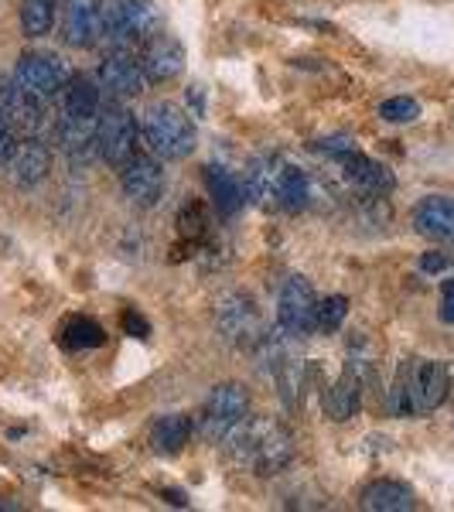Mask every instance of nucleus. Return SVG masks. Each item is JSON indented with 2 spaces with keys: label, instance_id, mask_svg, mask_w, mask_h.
I'll list each match as a JSON object with an SVG mask.
<instances>
[{
  "label": "nucleus",
  "instance_id": "obj_2",
  "mask_svg": "<svg viewBox=\"0 0 454 512\" xmlns=\"http://www.w3.org/2000/svg\"><path fill=\"white\" fill-rule=\"evenodd\" d=\"M140 134H144L147 147L164 161H181L195 151V123L181 106L175 103H151L140 120Z\"/></svg>",
  "mask_w": 454,
  "mask_h": 512
},
{
  "label": "nucleus",
  "instance_id": "obj_32",
  "mask_svg": "<svg viewBox=\"0 0 454 512\" xmlns=\"http://www.w3.org/2000/svg\"><path fill=\"white\" fill-rule=\"evenodd\" d=\"M123 332H127V335H137V338H147V335H151V325H147L140 311L130 308L127 315H123Z\"/></svg>",
  "mask_w": 454,
  "mask_h": 512
},
{
  "label": "nucleus",
  "instance_id": "obj_13",
  "mask_svg": "<svg viewBox=\"0 0 454 512\" xmlns=\"http://www.w3.org/2000/svg\"><path fill=\"white\" fill-rule=\"evenodd\" d=\"M103 0H65L62 4V38L72 48H93L103 38Z\"/></svg>",
  "mask_w": 454,
  "mask_h": 512
},
{
  "label": "nucleus",
  "instance_id": "obj_33",
  "mask_svg": "<svg viewBox=\"0 0 454 512\" xmlns=\"http://www.w3.org/2000/svg\"><path fill=\"white\" fill-rule=\"evenodd\" d=\"M451 256H444V253H424L420 256V270L424 274H441V270H448L451 267Z\"/></svg>",
  "mask_w": 454,
  "mask_h": 512
},
{
  "label": "nucleus",
  "instance_id": "obj_15",
  "mask_svg": "<svg viewBox=\"0 0 454 512\" xmlns=\"http://www.w3.org/2000/svg\"><path fill=\"white\" fill-rule=\"evenodd\" d=\"M59 144L72 164H86L99 154V117H72L59 120Z\"/></svg>",
  "mask_w": 454,
  "mask_h": 512
},
{
  "label": "nucleus",
  "instance_id": "obj_4",
  "mask_svg": "<svg viewBox=\"0 0 454 512\" xmlns=\"http://www.w3.org/2000/svg\"><path fill=\"white\" fill-rule=\"evenodd\" d=\"M103 41L110 48H137L158 35V11L151 0H103Z\"/></svg>",
  "mask_w": 454,
  "mask_h": 512
},
{
  "label": "nucleus",
  "instance_id": "obj_14",
  "mask_svg": "<svg viewBox=\"0 0 454 512\" xmlns=\"http://www.w3.org/2000/svg\"><path fill=\"white\" fill-rule=\"evenodd\" d=\"M140 65H144L147 82H171L185 69V52H181L175 38L158 31V35L147 38L144 48H140Z\"/></svg>",
  "mask_w": 454,
  "mask_h": 512
},
{
  "label": "nucleus",
  "instance_id": "obj_7",
  "mask_svg": "<svg viewBox=\"0 0 454 512\" xmlns=\"http://www.w3.org/2000/svg\"><path fill=\"white\" fill-rule=\"evenodd\" d=\"M137 120L120 103H106L99 110V158L106 164L130 161L137 154Z\"/></svg>",
  "mask_w": 454,
  "mask_h": 512
},
{
  "label": "nucleus",
  "instance_id": "obj_6",
  "mask_svg": "<svg viewBox=\"0 0 454 512\" xmlns=\"http://www.w3.org/2000/svg\"><path fill=\"white\" fill-rule=\"evenodd\" d=\"M0 113H4L18 137H38L48 123L45 99L38 93H31L28 86H21L18 79L0 82Z\"/></svg>",
  "mask_w": 454,
  "mask_h": 512
},
{
  "label": "nucleus",
  "instance_id": "obj_30",
  "mask_svg": "<svg viewBox=\"0 0 454 512\" xmlns=\"http://www.w3.org/2000/svg\"><path fill=\"white\" fill-rule=\"evenodd\" d=\"M311 151H318V154H332V158H342V154L356 151V140L345 137V134H338V137H325V140H315V144H311Z\"/></svg>",
  "mask_w": 454,
  "mask_h": 512
},
{
  "label": "nucleus",
  "instance_id": "obj_11",
  "mask_svg": "<svg viewBox=\"0 0 454 512\" xmlns=\"http://www.w3.org/2000/svg\"><path fill=\"white\" fill-rule=\"evenodd\" d=\"M216 325L226 335V342L233 345H250L260 338V311L253 304V297L246 294H229L219 301L216 308Z\"/></svg>",
  "mask_w": 454,
  "mask_h": 512
},
{
  "label": "nucleus",
  "instance_id": "obj_12",
  "mask_svg": "<svg viewBox=\"0 0 454 512\" xmlns=\"http://www.w3.org/2000/svg\"><path fill=\"white\" fill-rule=\"evenodd\" d=\"M99 82L110 96H137L144 93V65L140 55H134V48H113L110 55L99 65Z\"/></svg>",
  "mask_w": 454,
  "mask_h": 512
},
{
  "label": "nucleus",
  "instance_id": "obj_5",
  "mask_svg": "<svg viewBox=\"0 0 454 512\" xmlns=\"http://www.w3.org/2000/svg\"><path fill=\"white\" fill-rule=\"evenodd\" d=\"M246 414H250V393H246V386L239 383L216 386L202 407V437L205 441H222Z\"/></svg>",
  "mask_w": 454,
  "mask_h": 512
},
{
  "label": "nucleus",
  "instance_id": "obj_27",
  "mask_svg": "<svg viewBox=\"0 0 454 512\" xmlns=\"http://www.w3.org/2000/svg\"><path fill=\"white\" fill-rule=\"evenodd\" d=\"M65 345L69 349H99V345L106 342V332H103V325L93 318H72L69 325H65Z\"/></svg>",
  "mask_w": 454,
  "mask_h": 512
},
{
  "label": "nucleus",
  "instance_id": "obj_20",
  "mask_svg": "<svg viewBox=\"0 0 454 512\" xmlns=\"http://www.w3.org/2000/svg\"><path fill=\"white\" fill-rule=\"evenodd\" d=\"M414 506V492L403 482H390V478L366 485V492H362V509L366 512H410Z\"/></svg>",
  "mask_w": 454,
  "mask_h": 512
},
{
  "label": "nucleus",
  "instance_id": "obj_29",
  "mask_svg": "<svg viewBox=\"0 0 454 512\" xmlns=\"http://www.w3.org/2000/svg\"><path fill=\"white\" fill-rule=\"evenodd\" d=\"M379 117L386 123H410L420 117V103L410 96H396V99H386L383 106H379Z\"/></svg>",
  "mask_w": 454,
  "mask_h": 512
},
{
  "label": "nucleus",
  "instance_id": "obj_22",
  "mask_svg": "<svg viewBox=\"0 0 454 512\" xmlns=\"http://www.w3.org/2000/svg\"><path fill=\"white\" fill-rule=\"evenodd\" d=\"M205 188H209V198L212 205H216L219 216L233 219L239 209H243V188H239V181L229 175L226 168H205Z\"/></svg>",
  "mask_w": 454,
  "mask_h": 512
},
{
  "label": "nucleus",
  "instance_id": "obj_16",
  "mask_svg": "<svg viewBox=\"0 0 454 512\" xmlns=\"http://www.w3.org/2000/svg\"><path fill=\"white\" fill-rule=\"evenodd\" d=\"M414 226L434 243H454V198L431 195L414 209Z\"/></svg>",
  "mask_w": 454,
  "mask_h": 512
},
{
  "label": "nucleus",
  "instance_id": "obj_17",
  "mask_svg": "<svg viewBox=\"0 0 454 512\" xmlns=\"http://www.w3.org/2000/svg\"><path fill=\"white\" fill-rule=\"evenodd\" d=\"M338 168H342V175L349 178V185H356L359 192H366V195H386V192H393L390 168L376 164L373 158H366V154H359V151L342 154V158H338Z\"/></svg>",
  "mask_w": 454,
  "mask_h": 512
},
{
  "label": "nucleus",
  "instance_id": "obj_23",
  "mask_svg": "<svg viewBox=\"0 0 454 512\" xmlns=\"http://www.w3.org/2000/svg\"><path fill=\"white\" fill-rule=\"evenodd\" d=\"M188 437H192V424H188V417L185 414H168L151 427V448L158 454H164V458H175V454L188 444Z\"/></svg>",
  "mask_w": 454,
  "mask_h": 512
},
{
  "label": "nucleus",
  "instance_id": "obj_24",
  "mask_svg": "<svg viewBox=\"0 0 454 512\" xmlns=\"http://www.w3.org/2000/svg\"><path fill=\"white\" fill-rule=\"evenodd\" d=\"M103 110V96H99V86L86 76H72L69 86H65V113L72 117H99Z\"/></svg>",
  "mask_w": 454,
  "mask_h": 512
},
{
  "label": "nucleus",
  "instance_id": "obj_3",
  "mask_svg": "<svg viewBox=\"0 0 454 512\" xmlns=\"http://www.w3.org/2000/svg\"><path fill=\"white\" fill-rule=\"evenodd\" d=\"M448 390H451L448 366H444V362H420V366L407 369V373L400 376V383H396L393 410L400 417L431 414V410H437L448 400Z\"/></svg>",
  "mask_w": 454,
  "mask_h": 512
},
{
  "label": "nucleus",
  "instance_id": "obj_10",
  "mask_svg": "<svg viewBox=\"0 0 454 512\" xmlns=\"http://www.w3.org/2000/svg\"><path fill=\"white\" fill-rule=\"evenodd\" d=\"M120 185H123V195H127L130 202L151 209L164 192V171L151 154L137 151L134 158L120 164Z\"/></svg>",
  "mask_w": 454,
  "mask_h": 512
},
{
  "label": "nucleus",
  "instance_id": "obj_31",
  "mask_svg": "<svg viewBox=\"0 0 454 512\" xmlns=\"http://www.w3.org/2000/svg\"><path fill=\"white\" fill-rule=\"evenodd\" d=\"M14 147H18V134H14V127L7 123L4 113H0V161H11Z\"/></svg>",
  "mask_w": 454,
  "mask_h": 512
},
{
  "label": "nucleus",
  "instance_id": "obj_34",
  "mask_svg": "<svg viewBox=\"0 0 454 512\" xmlns=\"http://www.w3.org/2000/svg\"><path fill=\"white\" fill-rule=\"evenodd\" d=\"M441 321L444 325H454V280H444L441 284Z\"/></svg>",
  "mask_w": 454,
  "mask_h": 512
},
{
  "label": "nucleus",
  "instance_id": "obj_9",
  "mask_svg": "<svg viewBox=\"0 0 454 512\" xmlns=\"http://www.w3.org/2000/svg\"><path fill=\"white\" fill-rule=\"evenodd\" d=\"M14 79H18L21 86H28L31 93H38L41 99H55L59 93H65L72 72L59 55L28 52L18 59V72H14Z\"/></svg>",
  "mask_w": 454,
  "mask_h": 512
},
{
  "label": "nucleus",
  "instance_id": "obj_28",
  "mask_svg": "<svg viewBox=\"0 0 454 512\" xmlns=\"http://www.w3.org/2000/svg\"><path fill=\"white\" fill-rule=\"evenodd\" d=\"M345 315H349V301L342 294H332L325 301H318V328L321 332H338Z\"/></svg>",
  "mask_w": 454,
  "mask_h": 512
},
{
  "label": "nucleus",
  "instance_id": "obj_21",
  "mask_svg": "<svg viewBox=\"0 0 454 512\" xmlns=\"http://www.w3.org/2000/svg\"><path fill=\"white\" fill-rule=\"evenodd\" d=\"M359 386H362V376H359V369L349 362V369L342 373V379H338L332 390L325 393V414L332 420H349L359 410V400H362Z\"/></svg>",
  "mask_w": 454,
  "mask_h": 512
},
{
  "label": "nucleus",
  "instance_id": "obj_25",
  "mask_svg": "<svg viewBox=\"0 0 454 512\" xmlns=\"http://www.w3.org/2000/svg\"><path fill=\"white\" fill-rule=\"evenodd\" d=\"M59 0H21V31L28 38H41L52 31Z\"/></svg>",
  "mask_w": 454,
  "mask_h": 512
},
{
  "label": "nucleus",
  "instance_id": "obj_19",
  "mask_svg": "<svg viewBox=\"0 0 454 512\" xmlns=\"http://www.w3.org/2000/svg\"><path fill=\"white\" fill-rule=\"evenodd\" d=\"M287 164L280 158H257L246 171V195L257 205H277V192H280V178H284Z\"/></svg>",
  "mask_w": 454,
  "mask_h": 512
},
{
  "label": "nucleus",
  "instance_id": "obj_26",
  "mask_svg": "<svg viewBox=\"0 0 454 512\" xmlns=\"http://www.w3.org/2000/svg\"><path fill=\"white\" fill-rule=\"evenodd\" d=\"M308 198H311V188H308V178H304V171H297V168L287 164L284 178H280L277 205H284L287 212H301V209H308Z\"/></svg>",
  "mask_w": 454,
  "mask_h": 512
},
{
  "label": "nucleus",
  "instance_id": "obj_18",
  "mask_svg": "<svg viewBox=\"0 0 454 512\" xmlns=\"http://www.w3.org/2000/svg\"><path fill=\"white\" fill-rule=\"evenodd\" d=\"M7 164H11V178L18 181V185L31 188V185H38V181H45L48 168H52V154H48V147L41 144L38 137H21V144L14 147Z\"/></svg>",
  "mask_w": 454,
  "mask_h": 512
},
{
  "label": "nucleus",
  "instance_id": "obj_1",
  "mask_svg": "<svg viewBox=\"0 0 454 512\" xmlns=\"http://www.w3.org/2000/svg\"><path fill=\"white\" fill-rule=\"evenodd\" d=\"M226 441H229V458L263 478L284 472L294 458V441H291V434H287V427L270 417L246 414L233 431L226 434Z\"/></svg>",
  "mask_w": 454,
  "mask_h": 512
},
{
  "label": "nucleus",
  "instance_id": "obj_8",
  "mask_svg": "<svg viewBox=\"0 0 454 512\" xmlns=\"http://www.w3.org/2000/svg\"><path fill=\"white\" fill-rule=\"evenodd\" d=\"M277 318H280V328L294 338H304L318 328V297H315V287L311 280L304 277H291L280 291V301H277Z\"/></svg>",
  "mask_w": 454,
  "mask_h": 512
}]
</instances>
